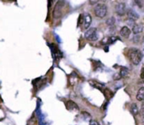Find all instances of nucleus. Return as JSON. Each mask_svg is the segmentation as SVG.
Here are the masks:
<instances>
[{
  "mask_svg": "<svg viewBox=\"0 0 144 125\" xmlns=\"http://www.w3.org/2000/svg\"><path fill=\"white\" fill-rule=\"evenodd\" d=\"M128 56L134 65H138L142 58V52L136 48H131L129 50Z\"/></svg>",
  "mask_w": 144,
  "mask_h": 125,
  "instance_id": "f257e3e1",
  "label": "nucleus"
},
{
  "mask_svg": "<svg viewBox=\"0 0 144 125\" xmlns=\"http://www.w3.org/2000/svg\"><path fill=\"white\" fill-rule=\"evenodd\" d=\"M65 5H66L65 0H58V1L57 2L53 9V13H52V15H53L54 19H59L61 17L62 9L64 8Z\"/></svg>",
  "mask_w": 144,
  "mask_h": 125,
  "instance_id": "f03ea898",
  "label": "nucleus"
},
{
  "mask_svg": "<svg viewBox=\"0 0 144 125\" xmlns=\"http://www.w3.org/2000/svg\"><path fill=\"white\" fill-rule=\"evenodd\" d=\"M93 11H94V14L98 18L103 19L106 16L108 9L105 4H96V6L94 7V9H93Z\"/></svg>",
  "mask_w": 144,
  "mask_h": 125,
  "instance_id": "7ed1b4c3",
  "label": "nucleus"
},
{
  "mask_svg": "<svg viewBox=\"0 0 144 125\" xmlns=\"http://www.w3.org/2000/svg\"><path fill=\"white\" fill-rule=\"evenodd\" d=\"M85 38L90 42H95L98 40V34H97V29L96 28H89L88 29L87 31L84 34Z\"/></svg>",
  "mask_w": 144,
  "mask_h": 125,
  "instance_id": "20e7f679",
  "label": "nucleus"
},
{
  "mask_svg": "<svg viewBox=\"0 0 144 125\" xmlns=\"http://www.w3.org/2000/svg\"><path fill=\"white\" fill-rule=\"evenodd\" d=\"M116 13L120 16L124 15L126 13V4L124 3H120L116 6Z\"/></svg>",
  "mask_w": 144,
  "mask_h": 125,
  "instance_id": "39448f33",
  "label": "nucleus"
},
{
  "mask_svg": "<svg viewBox=\"0 0 144 125\" xmlns=\"http://www.w3.org/2000/svg\"><path fill=\"white\" fill-rule=\"evenodd\" d=\"M65 105H66V107H67V109H68V110H76V111H77V110L79 109L78 106L77 105L75 102H73V101H71V100L67 101Z\"/></svg>",
  "mask_w": 144,
  "mask_h": 125,
  "instance_id": "423d86ee",
  "label": "nucleus"
},
{
  "mask_svg": "<svg viewBox=\"0 0 144 125\" xmlns=\"http://www.w3.org/2000/svg\"><path fill=\"white\" fill-rule=\"evenodd\" d=\"M120 34L124 38H128L131 35V30L127 26H123L120 30Z\"/></svg>",
  "mask_w": 144,
  "mask_h": 125,
  "instance_id": "0eeeda50",
  "label": "nucleus"
},
{
  "mask_svg": "<svg viewBox=\"0 0 144 125\" xmlns=\"http://www.w3.org/2000/svg\"><path fill=\"white\" fill-rule=\"evenodd\" d=\"M127 16H128V19H130L131 20H136L139 19V15L138 14L133 10V9H129L128 12H127Z\"/></svg>",
  "mask_w": 144,
  "mask_h": 125,
  "instance_id": "6e6552de",
  "label": "nucleus"
},
{
  "mask_svg": "<svg viewBox=\"0 0 144 125\" xmlns=\"http://www.w3.org/2000/svg\"><path fill=\"white\" fill-rule=\"evenodd\" d=\"M91 22H92V17L89 14H86L84 15V20H83V23H84V28L85 29H88V27L91 25Z\"/></svg>",
  "mask_w": 144,
  "mask_h": 125,
  "instance_id": "1a4fd4ad",
  "label": "nucleus"
},
{
  "mask_svg": "<svg viewBox=\"0 0 144 125\" xmlns=\"http://www.w3.org/2000/svg\"><path fill=\"white\" fill-rule=\"evenodd\" d=\"M136 100L138 102H141V101H144V87H141L138 90L137 93H136Z\"/></svg>",
  "mask_w": 144,
  "mask_h": 125,
  "instance_id": "9d476101",
  "label": "nucleus"
},
{
  "mask_svg": "<svg viewBox=\"0 0 144 125\" xmlns=\"http://www.w3.org/2000/svg\"><path fill=\"white\" fill-rule=\"evenodd\" d=\"M143 30V26L141 25H134L132 27V32L135 35H138L140 33L142 32Z\"/></svg>",
  "mask_w": 144,
  "mask_h": 125,
  "instance_id": "9b49d317",
  "label": "nucleus"
},
{
  "mask_svg": "<svg viewBox=\"0 0 144 125\" xmlns=\"http://www.w3.org/2000/svg\"><path fill=\"white\" fill-rule=\"evenodd\" d=\"M90 85H92L93 87L96 88V89H99V90H102L103 89H105V85L104 84H101L100 82H98V81H93V80H90Z\"/></svg>",
  "mask_w": 144,
  "mask_h": 125,
  "instance_id": "f8f14e48",
  "label": "nucleus"
},
{
  "mask_svg": "<svg viewBox=\"0 0 144 125\" xmlns=\"http://www.w3.org/2000/svg\"><path fill=\"white\" fill-rule=\"evenodd\" d=\"M119 74H121V78H126V77H128L129 74H130V71H129V69L126 68V67H122L121 70H120Z\"/></svg>",
  "mask_w": 144,
  "mask_h": 125,
  "instance_id": "ddd939ff",
  "label": "nucleus"
},
{
  "mask_svg": "<svg viewBox=\"0 0 144 125\" xmlns=\"http://www.w3.org/2000/svg\"><path fill=\"white\" fill-rule=\"evenodd\" d=\"M131 112L134 116H136V115L139 113V108L136 103H132V104L131 105Z\"/></svg>",
  "mask_w": 144,
  "mask_h": 125,
  "instance_id": "4468645a",
  "label": "nucleus"
},
{
  "mask_svg": "<svg viewBox=\"0 0 144 125\" xmlns=\"http://www.w3.org/2000/svg\"><path fill=\"white\" fill-rule=\"evenodd\" d=\"M104 95L107 100H110V98L113 97V92H112L111 90H110L109 88H105L104 89Z\"/></svg>",
  "mask_w": 144,
  "mask_h": 125,
  "instance_id": "2eb2a0df",
  "label": "nucleus"
},
{
  "mask_svg": "<svg viewBox=\"0 0 144 125\" xmlns=\"http://www.w3.org/2000/svg\"><path fill=\"white\" fill-rule=\"evenodd\" d=\"M115 23H116V19H115V17H110L106 20V25L109 26L114 25Z\"/></svg>",
  "mask_w": 144,
  "mask_h": 125,
  "instance_id": "dca6fc26",
  "label": "nucleus"
},
{
  "mask_svg": "<svg viewBox=\"0 0 144 125\" xmlns=\"http://www.w3.org/2000/svg\"><path fill=\"white\" fill-rule=\"evenodd\" d=\"M117 39H118V38L116 37H108V44H111V43H114Z\"/></svg>",
  "mask_w": 144,
  "mask_h": 125,
  "instance_id": "f3484780",
  "label": "nucleus"
},
{
  "mask_svg": "<svg viewBox=\"0 0 144 125\" xmlns=\"http://www.w3.org/2000/svg\"><path fill=\"white\" fill-rule=\"evenodd\" d=\"M113 79H114V80H120L121 79V76L119 73H116V74H114Z\"/></svg>",
  "mask_w": 144,
  "mask_h": 125,
  "instance_id": "a211bd4d",
  "label": "nucleus"
},
{
  "mask_svg": "<svg viewBox=\"0 0 144 125\" xmlns=\"http://www.w3.org/2000/svg\"><path fill=\"white\" fill-rule=\"evenodd\" d=\"M83 20H84V17H83V14H80V15H79L78 25H81V24H83Z\"/></svg>",
  "mask_w": 144,
  "mask_h": 125,
  "instance_id": "6ab92c4d",
  "label": "nucleus"
},
{
  "mask_svg": "<svg viewBox=\"0 0 144 125\" xmlns=\"http://www.w3.org/2000/svg\"><path fill=\"white\" fill-rule=\"evenodd\" d=\"M140 36H138V35H135V37H134L133 38V42H135V43H138L139 42H140Z\"/></svg>",
  "mask_w": 144,
  "mask_h": 125,
  "instance_id": "aec40b11",
  "label": "nucleus"
},
{
  "mask_svg": "<svg viewBox=\"0 0 144 125\" xmlns=\"http://www.w3.org/2000/svg\"><path fill=\"white\" fill-rule=\"evenodd\" d=\"M89 124L90 125H100L99 122H98L97 121H95V120H90Z\"/></svg>",
  "mask_w": 144,
  "mask_h": 125,
  "instance_id": "412c9836",
  "label": "nucleus"
},
{
  "mask_svg": "<svg viewBox=\"0 0 144 125\" xmlns=\"http://www.w3.org/2000/svg\"><path fill=\"white\" fill-rule=\"evenodd\" d=\"M88 1H89V4L91 5H94V4H96L99 2V0H88Z\"/></svg>",
  "mask_w": 144,
  "mask_h": 125,
  "instance_id": "4be33fe9",
  "label": "nucleus"
},
{
  "mask_svg": "<svg viewBox=\"0 0 144 125\" xmlns=\"http://www.w3.org/2000/svg\"><path fill=\"white\" fill-rule=\"evenodd\" d=\"M140 77L141 79H144V67L141 68V74H140Z\"/></svg>",
  "mask_w": 144,
  "mask_h": 125,
  "instance_id": "5701e85b",
  "label": "nucleus"
},
{
  "mask_svg": "<svg viewBox=\"0 0 144 125\" xmlns=\"http://www.w3.org/2000/svg\"><path fill=\"white\" fill-rule=\"evenodd\" d=\"M135 2H136V4H138L140 8H141V7H142V4H141V2L140 1V0H135Z\"/></svg>",
  "mask_w": 144,
  "mask_h": 125,
  "instance_id": "b1692460",
  "label": "nucleus"
},
{
  "mask_svg": "<svg viewBox=\"0 0 144 125\" xmlns=\"http://www.w3.org/2000/svg\"><path fill=\"white\" fill-rule=\"evenodd\" d=\"M140 114H141V117L144 119V107H142L141 109L140 110Z\"/></svg>",
  "mask_w": 144,
  "mask_h": 125,
  "instance_id": "393cba45",
  "label": "nucleus"
},
{
  "mask_svg": "<svg viewBox=\"0 0 144 125\" xmlns=\"http://www.w3.org/2000/svg\"><path fill=\"white\" fill-rule=\"evenodd\" d=\"M82 114L83 115V116H85V117H90V114L88 113V112H82Z\"/></svg>",
  "mask_w": 144,
  "mask_h": 125,
  "instance_id": "a878e982",
  "label": "nucleus"
},
{
  "mask_svg": "<svg viewBox=\"0 0 144 125\" xmlns=\"http://www.w3.org/2000/svg\"><path fill=\"white\" fill-rule=\"evenodd\" d=\"M52 0H49V7L51 6V4H52Z\"/></svg>",
  "mask_w": 144,
  "mask_h": 125,
  "instance_id": "bb28decb",
  "label": "nucleus"
}]
</instances>
